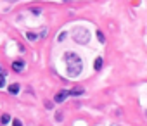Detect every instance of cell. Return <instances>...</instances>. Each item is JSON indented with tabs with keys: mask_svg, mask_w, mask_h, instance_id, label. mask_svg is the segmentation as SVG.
Returning <instances> with one entry per match:
<instances>
[{
	"mask_svg": "<svg viewBox=\"0 0 147 126\" xmlns=\"http://www.w3.org/2000/svg\"><path fill=\"white\" fill-rule=\"evenodd\" d=\"M12 126H23V123L19 121V119H14V121H12Z\"/></svg>",
	"mask_w": 147,
	"mask_h": 126,
	"instance_id": "11",
	"label": "cell"
},
{
	"mask_svg": "<svg viewBox=\"0 0 147 126\" xmlns=\"http://www.w3.org/2000/svg\"><path fill=\"white\" fill-rule=\"evenodd\" d=\"M75 40L78 43H81V45H85V43L90 40V33H88L87 30H83V28H80V30H76V33H75Z\"/></svg>",
	"mask_w": 147,
	"mask_h": 126,
	"instance_id": "2",
	"label": "cell"
},
{
	"mask_svg": "<svg viewBox=\"0 0 147 126\" xmlns=\"http://www.w3.org/2000/svg\"><path fill=\"white\" fill-rule=\"evenodd\" d=\"M26 36H28L29 40H36V35H35V33H28Z\"/></svg>",
	"mask_w": 147,
	"mask_h": 126,
	"instance_id": "12",
	"label": "cell"
},
{
	"mask_svg": "<svg viewBox=\"0 0 147 126\" xmlns=\"http://www.w3.org/2000/svg\"><path fill=\"white\" fill-rule=\"evenodd\" d=\"M81 93H83V88H80V86H76L75 90H71V92H69V95H81Z\"/></svg>",
	"mask_w": 147,
	"mask_h": 126,
	"instance_id": "6",
	"label": "cell"
},
{
	"mask_svg": "<svg viewBox=\"0 0 147 126\" xmlns=\"http://www.w3.org/2000/svg\"><path fill=\"white\" fill-rule=\"evenodd\" d=\"M23 67H24V62H23V61H14L12 62V69L14 71H23Z\"/></svg>",
	"mask_w": 147,
	"mask_h": 126,
	"instance_id": "4",
	"label": "cell"
},
{
	"mask_svg": "<svg viewBox=\"0 0 147 126\" xmlns=\"http://www.w3.org/2000/svg\"><path fill=\"white\" fill-rule=\"evenodd\" d=\"M9 119H10V116L9 114H2V118H0V121H2V124H7Z\"/></svg>",
	"mask_w": 147,
	"mask_h": 126,
	"instance_id": "7",
	"label": "cell"
},
{
	"mask_svg": "<svg viewBox=\"0 0 147 126\" xmlns=\"http://www.w3.org/2000/svg\"><path fill=\"white\" fill-rule=\"evenodd\" d=\"M101 67H102V57H97V59H95V69L99 71Z\"/></svg>",
	"mask_w": 147,
	"mask_h": 126,
	"instance_id": "8",
	"label": "cell"
},
{
	"mask_svg": "<svg viewBox=\"0 0 147 126\" xmlns=\"http://www.w3.org/2000/svg\"><path fill=\"white\" fill-rule=\"evenodd\" d=\"M97 38H99V42H101V43L106 42V40H104V35H102V31H97Z\"/></svg>",
	"mask_w": 147,
	"mask_h": 126,
	"instance_id": "9",
	"label": "cell"
},
{
	"mask_svg": "<svg viewBox=\"0 0 147 126\" xmlns=\"http://www.w3.org/2000/svg\"><path fill=\"white\" fill-rule=\"evenodd\" d=\"M64 61H66V66H67V74L69 76H78L81 73V57L75 52H66L64 54Z\"/></svg>",
	"mask_w": 147,
	"mask_h": 126,
	"instance_id": "1",
	"label": "cell"
},
{
	"mask_svg": "<svg viewBox=\"0 0 147 126\" xmlns=\"http://www.w3.org/2000/svg\"><path fill=\"white\" fill-rule=\"evenodd\" d=\"M64 38H66V33H64V31H62V33H61V35H59V42H62V40H64Z\"/></svg>",
	"mask_w": 147,
	"mask_h": 126,
	"instance_id": "13",
	"label": "cell"
},
{
	"mask_svg": "<svg viewBox=\"0 0 147 126\" xmlns=\"http://www.w3.org/2000/svg\"><path fill=\"white\" fill-rule=\"evenodd\" d=\"M19 88H21V86H19V85H17V83H14V85H10V86H9V92L16 95V93L19 92Z\"/></svg>",
	"mask_w": 147,
	"mask_h": 126,
	"instance_id": "5",
	"label": "cell"
},
{
	"mask_svg": "<svg viewBox=\"0 0 147 126\" xmlns=\"http://www.w3.org/2000/svg\"><path fill=\"white\" fill-rule=\"evenodd\" d=\"M69 97V92L67 90H62V92H59L57 95H55V98H54V102H57V104H61V102H64Z\"/></svg>",
	"mask_w": 147,
	"mask_h": 126,
	"instance_id": "3",
	"label": "cell"
},
{
	"mask_svg": "<svg viewBox=\"0 0 147 126\" xmlns=\"http://www.w3.org/2000/svg\"><path fill=\"white\" fill-rule=\"evenodd\" d=\"M4 85H5V76L0 73V88H4Z\"/></svg>",
	"mask_w": 147,
	"mask_h": 126,
	"instance_id": "10",
	"label": "cell"
}]
</instances>
